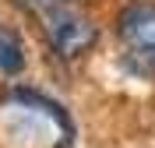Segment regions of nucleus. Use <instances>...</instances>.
Here are the masks:
<instances>
[{"mask_svg": "<svg viewBox=\"0 0 155 148\" xmlns=\"http://www.w3.org/2000/svg\"><path fill=\"white\" fill-rule=\"evenodd\" d=\"M0 141L7 148H71V117L39 92H14L0 102Z\"/></svg>", "mask_w": 155, "mask_h": 148, "instance_id": "1", "label": "nucleus"}, {"mask_svg": "<svg viewBox=\"0 0 155 148\" xmlns=\"http://www.w3.org/2000/svg\"><path fill=\"white\" fill-rule=\"evenodd\" d=\"M120 53L141 78H155V4H134L120 14Z\"/></svg>", "mask_w": 155, "mask_h": 148, "instance_id": "2", "label": "nucleus"}, {"mask_svg": "<svg viewBox=\"0 0 155 148\" xmlns=\"http://www.w3.org/2000/svg\"><path fill=\"white\" fill-rule=\"evenodd\" d=\"M46 39L49 46H53V53L64 60L71 57H81V53H88L92 49V42H95V25L81 14V11L74 7H57L46 14Z\"/></svg>", "mask_w": 155, "mask_h": 148, "instance_id": "3", "label": "nucleus"}, {"mask_svg": "<svg viewBox=\"0 0 155 148\" xmlns=\"http://www.w3.org/2000/svg\"><path fill=\"white\" fill-rule=\"evenodd\" d=\"M25 64H28V57H25V42H21V35L11 28V25L0 21V74L14 78V74L25 71Z\"/></svg>", "mask_w": 155, "mask_h": 148, "instance_id": "4", "label": "nucleus"}, {"mask_svg": "<svg viewBox=\"0 0 155 148\" xmlns=\"http://www.w3.org/2000/svg\"><path fill=\"white\" fill-rule=\"evenodd\" d=\"M21 7H28V11H35V14H49V11H57V7H64L67 0H18Z\"/></svg>", "mask_w": 155, "mask_h": 148, "instance_id": "5", "label": "nucleus"}]
</instances>
